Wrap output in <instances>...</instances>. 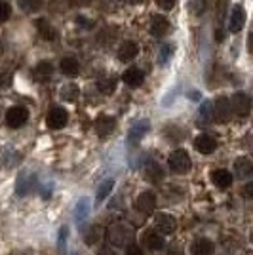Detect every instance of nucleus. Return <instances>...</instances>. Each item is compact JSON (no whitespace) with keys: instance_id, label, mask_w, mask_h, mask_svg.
<instances>
[{"instance_id":"obj_1","label":"nucleus","mask_w":253,"mask_h":255,"mask_svg":"<svg viewBox=\"0 0 253 255\" xmlns=\"http://www.w3.org/2000/svg\"><path fill=\"white\" fill-rule=\"evenodd\" d=\"M169 168L175 171V173H187L190 170V166H192V162H190V156L189 152L185 149H175L171 154H169Z\"/></svg>"},{"instance_id":"obj_2","label":"nucleus","mask_w":253,"mask_h":255,"mask_svg":"<svg viewBox=\"0 0 253 255\" xmlns=\"http://www.w3.org/2000/svg\"><path fill=\"white\" fill-rule=\"evenodd\" d=\"M229 101H231V109L234 115H238L240 118L250 117V113H252V99H250L248 94L236 92Z\"/></svg>"},{"instance_id":"obj_3","label":"nucleus","mask_w":253,"mask_h":255,"mask_svg":"<svg viewBox=\"0 0 253 255\" xmlns=\"http://www.w3.org/2000/svg\"><path fill=\"white\" fill-rule=\"evenodd\" d=\"M131 240V231L126 225H113L109 229V242L116 248H126Z\"/></svg>"},{"instance_id":"obj_4","label":"nucleus","mask_w":253,"mask_h":255,"mask_svg":"<svg viewBox=\"0 0 253 255\" xmlns=\"http://www.w3.org/2000/svg\"><path fill=\"white\" fill-rule=\"evenodd\" d=\"M27 120H29V111L25 109V107H10L8 109V113H6V124L13 129H17V128H21L27 124Z\"/></svg>"},{"instance_id":"obj_5","label":"nucleus","mask_w":253,"mask_h":255,"mask_svg":"<svg viewBox=\"0 0 253 255\" xmlns=\"http://www.w3.org/2000/svg\"><path fill=\"white\" fill-rule=\"evenodd\" d=\"M211 109H213V120L215 122L223 124V122H229L231 120L232 109H231V101L227 97H217L215 103L211 105Z\"/></svg>"},{"instance_id":"obj_6","label":"nucleus","mask_w":253,"mask_h":255,"mask_svg":"<svg viewBox=\"0 0 253 255\" xmlns=\"http://www.w3.org/2000/svg\"><path fill=\"white\" fill-rule=\"evenodd\" d=\"M67 122H69V115H67V111H65L63 107H52V109H50V113H48V117H46L48 128H52V129H61V128L67 126Z\"/></svg>"},{"instance_id":"obj_7","label":"nucleus","mask_w":253,"mask_h":255,"mask_svg":"<svg viewBox=\"0 0 253 255\" xmlns=\"http://www.w3.org/2000/svg\"><path fill=\"white\" fill-rule=\"evenodd\" d=\"M141 242L143 246L147 248V250H152V252H158L164 248V236L156 231H152V229H147V231H143L141 234Z\"/></svg>"},{"instance_id":"obj_8","label":"nucleus","mask_w":253,"mask_h":255,"mask_svg":"<svg viewBox=\"0 0 253 255\" xmlns=\"http://www.w3.org/2000/svg\"><path fill=\"white\" fill-rule=\"evenodd\" d=\"M116 128V120L115 117H109V115H101V117L95 118V131L99 137H107L115 131Z\"/></svg>"},{"instance_id":"obj_9","label":"nucleus","mask_w":253,"mask_h":255,"mask_svg":"<svg viewBox=\"0 0 253 255\" xmlns=\"http://www.w3.org/2000/svg\"><path fill=\"white\" fill-rule=\"evenodd\" d=\"M137 55H139V44L137 42H133V40H126V42L120 44V48H118V59H120L122 63H129V61H133Z\"/></svg>"},{"instance_id":"obj_10","label":"nucleus","mask_w":253,"mask_h":255,"mask_svg":"<svg viewBox=\"0 0 253 255\" xmlns=\"http://www.w3.org/2000/svg\"><path fill=\"white\" fill-rule=\"evenodd\" d=\"M154 225H156V231L160 234H171L177 229V221L169 213H158L156 219H154Z\"/></svg>"},{"instance_id":"obj_11","label":"nucleus","mask_w":253,"mask_h":255,"mask_svg":"<svg viewBox=\"0 0 253 255\" xmlns=\"http://www.w3.org/2000/svg\"><path fill=\"white\" fill-rule=\"evenodd\" d=\"M194 149L198 150L200 154H211L213 150L217 149V141H215V137L208 135V133H200L198 137L194 139Z\"/></svg>"},{"instance_id":"obj_12","label":"nucleus","mask_w":253,"mask_h":255,"mask_svg":"<svg viewBox=\"0 0 253 255\" xmlns=\"http://www.w3.org/2000/svg\"><path fill=\"white\" fill-rule=\"evenodd\" d=\"M244 23H246V10H244L240 4L232 6L231 21H229V29H231V32H240L244 29Z\"/></svg>"},{"instance_id":"obj_13","label":"nucleus","mask_w":253,"mask_h":255,"mask_svg":"<svg viewBox=\"0 0 253 255\" xmlns=\"http://www.w3.org/2000/svg\"><path fill=\"white\" fill-rule=\"evenodd\" d=\"M169 31H171V25H169V21L164 15H154V17H152V21H150V34H152V36L162 38V36H166Z\"/></svg>"},{"instance_id":"obj_14","label":"nucleus","mask_w":253,"mask_h":255,"mask_svg":"<svg viewBox=\"0 0 253 255\" xmlns=\"http://www.w3.org/2000/svg\"><path fill=\"white\" fill-rule=\"evenodd\" d=\"M135 206H137V210L141 213L148 215V213L154 212V208H156V196H154L152 192H141Z\"/></svg>"},{"instance_id":"obj_15","label":"nucleus","mask_w":253,"mask_h":255,"mask_svg":"<svg viewBox=\"0 0 253 255\" xmlns=\"http://www.w3.org/2000/svg\"><path fill=\"white\" fill-rule=\"evenodd\" d=\"M53 76V65L50 61H40L32 69V78L36 82H48Z\"/></svg>"},{"instance_id":"obj_16","label":"nucleus","mask_w":253,"mask_h":255,"mask_svg":"<svg viewBox=\"0 0 253 255\" xmlns=\"http://www.w3.org/2000/svg\"><path fill=\"white\" fill-rule=\"evenodd\" d=\"M213 252H215V246L208 238H196L190 244V254L192 255H213Z\"/></svg>"},{"instance_id":"obj_17","label":"nucleus","mask_w":253,"mask_h":255,"mask_svg":"<svg viewBox=\"0 0 253 255\" xmlns=\"http://www.w3.org/2000/svg\"><path fill=\"white\" fill-rule=\"evenodd\" d=\"M122 80H124L129 88H139V86L145 82V73H143L141 69H137V67H131V69L124 71Z\"/></svg>"},{"instance_id":"obj_18","label":"nucleus","mask_w":253,"mask_h":255,"mask_svg":"<svg viewBox=\"0 0 253 255\" xmlns=\"http://www.w3.org/2000/svg\"><path fill=\"white\" fill-rule=\"evenodd\" d=\"M143 175H145V179L148 183H160V181L164 179V170H162V166L156 164V162H147L145 164V170H143Z\"/></svg>"},{"instance_id":"obj_19","label":"nucleus","mask_w":253,"mask_h":255,"mask_svg":"<svg viewBox=\"0 0 253 255\" xmlns=\"http://www.w3.org/2000/svg\"><path fill=\"white\" fill-rule=\"evenodd\" d=\"M211 181H213V185L217 187V189H229L232 185V173L229 170H213L211 173Z\"/></svg>"},{"instance_id":"obj_20","label":"nucleus","mask_w":253,"mask_h":255,"mask_svg":"<svg viewBox=\"0 0 253 255\" xmlns=\"http://www.w3.org/2000/svg\"><path fill=\"white\" fill-rule=\"evenodd\" d=\"M36 29H38V34H40L42 40L52 42V40L57 38V31H55L52 25H50V21H46V19H38V21H36Z\"/></svg>"},{"instance_id":"obj_21","label":"nucleus","mask_w":253,"mask_h":255,"mask_svg":"<svg viewBox=\"0 0 253 255\" xmlns=\"http://www.w3.org/2000/svg\"><path fill=\"white\" fill-rule=\"evenodd\" d=\"M148 128H150V124H148V120H139L135 126L129 129V143H133V145H137L139 141H141V137L145 135L148 131Z\"/></svg>"},{"instance_id":"obj_22","label":"nucleus","mask_w":253,"mask_h":255,"mask_svg":"<svg viewBox=\"0 0 253 255\" xmlns=\"http://www.w3.org/2000/svg\"><path fill=\"white\" fill-rule=\"evenodd\" d=\"M234 171L238 173V177H242V179H246V177H250L253 171V164L252 160L248 158V156H240V158L234 162Z\"/></svg>"},{"instance_id":"obj_23","label":"nucleus","mask_w":253,"mask_h":255,"mask_svg":"<svg viewBox=\"0 0 253 255\" xmlns=\"http://www.w3.org/2000/svg\"><path fill=\"white\" fill-rule=\"evenodd\" d=\"M59 69L65 76H76L80 73V63L74 57H63L59 63Z\"/></svg>"},{"instance_id":"obj_24","label":"nucleus","mask_w":253,"mask_h":255,"mask_svg":"<svg viewBox=\"0 0 253 255\" xmlns=\"http://www.w3.org/2000/svg\"><path fill=\"white\" fill-rule=\"evenodd\" d=\"M97 90L103 94V96H111L116 90V78L115 76H103L97 80Z\"/></svg>"},{"instance_id":"obj_25","label":"nucleus","mask_w":253,"mask_h":255,"mask_svg":"<svg viewBox=\"0 0 253 255\" xmlns=\"http://www.w3.org/2000/svg\"><path fill=\"white\" fill-rule=\"evenodd\" d=\"M78 96H80V90H78V86L76 84H65L63 88H61V99L69 101V103L76 101Z\"/></svg>"},{"instance_id":"obj_26","label":"nucleus","mask_w":253,"mask_h":255,"mask_svg":"<svg viewBox=\"0 0 253 255\" xmlns=\"http://www.w3.org/2000/svg\"><path fill=\"white\" fill-rule=\"evenodd\" d=\"M101 234H103V229H101L99 225H94V227H90V231L84 234V242L88 246L97 244V242L101 240Z\"/></svg>"},{"instance_id":"obj_27","label":"nucleus","mask_w":253,"mask_h":255,"mask_svg":"<svg viewBox=\"0 0 253 255\" xmlns=\"http://www.w3.org/2000/svg\"><path fill=\"white\" fill-rule=\"evenodd\" d=\"M31 183H34V175H21L19 177V181H17V194L19 196H23V194H27V192L32 189V185Z\"/></svg>"},{"instance_id":"obj_28","label":"nucleus","mask_w":253,"mask_h":255,"mask_svg":"<svg viewBox=\"0 0 253 255\" xmlns=\"http://www.w3.org/2000/svg\"><path fill=\"white\" fill-rule=\"evenodd\" d=\"M173 52H175V48H173V44H164L162 48H160V53H158V63L160 65H168L169 59L173 57Z\"/></svg>"},{"instance_id":"obj_29","label":"nucleus","mask_w":253,"mask_h":255,"mask_svg":"<svg viewBox=\"0 0 253 255\" xmlns=\"http://www.w3.org/2000/svg\"><path fill=\"white\" fill-rule=\"evenodd\" d=\"M19 6H21L23 11H38L44 6V0H19Z\"/></svg>"},{"instance_id":"obj_30","label":"nucleus","mask_w":253,"mask_h":255,"mask_svg":"<svg viewBox=\"0 0 253 255\" xmlns=\"http://www.w3.org/2000/svg\"><path fill=\"white\" fill-rule=\"evenodd\" d=\"M113 185H115V181L113 179H107L101 187H99V191H97V200L101 202V200H105L107 198V194L111 192V189H113Z\"/></svg>"},{"instance_id":"obj_31","label":"nucleus","mask_w":253,"mask_h":255,"mask_svg":"<svg viewBox=\"0 0 253 255\" xmlns=\"http://www.w3.org/2000/svg\"><path fill=\"white\" fill-rule=\"evenodd\" d=\"M11 15V6L8 2H4V0H0V23L8 21Z\"/></svg>"},{"instance_id":"obj_32","label":"nucleus","mask_w":253,"mask_h":255,"mask_svg":"<svg viewBox=\"0 0 253 255\" xmlns=\"http://www.w3.org/2000/svg\"><path fill=\"white\" fill-rule=\"evenodd\" d=\"M206 10V0H190V11L194 15H202Z\"/></svg>"},{"instance_id":"obj_33","label":"nucleus","mask_w":253,"mask_h":255,"mask_svg":"<svg viewBox=\"0 0 253 255\" xmlns=\"http://www.w3.org/2000/svg\"><path fill=\"white\" fill-rule=\"evenodd\" d=\"M10 82H11V73L10 71H6V69H0V90L8 88Z\"/></svg>"},{"instance_id":"obj_34","label":"nucleus","mask_w":253,"mask_h":255,"mask_svg":"<svg viewBox=\"0 0 253 255\" xmlns=\"http://www.w3.org/2000/svg\"><path fill=\"white\" fill-rule=\"evenodd\" d=\"M84 215H88V200H80L78 202V210H76V217H78V221L80 219H84Z\"/></svg>"},{"instance_id":"obj_35","label":"nucleus","mask_w":253,"mask_h":255,"mask_svg":"<svg viewBox=\"0 0 253 255\" xmlns=\"http://www.w3.org/2000/svg\"><path fill=\"white\" fill-rule=\"evenodd\" d=\"M156 4H158L162 10H173L175 4H177V0H156Z\"/></svg>"},{"instance_id":"obj_36","label":"nucleus","mask_w":253,"mask_h":255,"mask_svg":"<svg viewBox=\"0 0 253 255\" xmlns=\"http://www.w3.org/2000/svg\"><path fill=\"white\" fill-rule=\"evenodd\" d=\"M202 118H213V109H211V103H204L200 109Z\"/></svg>"},{"instance_id":"obj_37","label":"nucleus","mask_w":253,"mask_h":255,"mask_svg":"<svg viewBox=\"0 0 253 255\" xmlns=\"http://www.w3.org/2000/svg\"><path fill=\"white\" fill-rule=\"evenodd\" d=\"M126 255H145V252H143L139 246L127 244L126 246Z\"/></svg>"},{"instance_id":"obj_38","label":"nucleus","mask_w":253,"mask_h":255,"mask_svg":"<svg viewBox=\"0 0 253 255\" xmlns=\"http://www.w3.org/2000/svg\"><path fill=\"white\" fill-rule=\"evenodd\" d=\"M76 23H78V25H82V27H94V21L84 19V17H76Z\"/></svg>"},{"instance_id":"obj_39","label":"nucleus","mask_w":253,"mask_h":255,"mask_svg":"<svg viewBox=\"0 0 253 255\" xmlns=\"http://www.w3.org/2000/svg\"><path fill=\"white\" fill-rule=\"evenodd\" d=\"M69 4H73V6H88L90 4V0H69Z\"/></svg>"},{"instance_id":"obj_40","label":"nucleus","mask_w":253,"mask_h":255,"mask_svg":"<svg viewBox=\"0 0 253 255\" xmlns=\"http://www.w3.org/2000/svg\"><path fill=\"white\" fill-rule=\"evenodd\" d=\"M215 40H217V42H223V40H225V32H221V29H217V32H215Z\"/></svg>"},{"instance_id":"obj_41","label":"nucleus","mask_w":253,"mask_h":255,"mask_svg":"<svg viewBox=\"0 0 253 255\" xmlns=\"http://www.w3.org/2000/svg\"><path fill=\"white\" fill-rule=\"evenodd\" d=\"M252 189H253V185H252V183H250V185H246V196H248V198L252 196Z\"/></svg>"},{"instance_id":"obj_42","label":"nucleus","mask_w":253,"mask_h":255,"mask_svg":"<svg viewBox=\"0 0 253 255\" xmlns=\"http://www.w3.org/2000/svg\"><path fill=\"white\" fill-rule=\"evenodd\" d=\"M99 255H118V254L113 252V250H103V252H99Z\"/></svg>"},{"instance_id":"obj_43","label":"nucleus","mask_w":253,"mask_h":255,"mask_svg":"<svg viewBox=\"0 0 253 255\" xmlns=\"http://www.w3.org/2000/svg\"><path fill=\"white\" fill-rule=\"evenodd\" d=\"M126 2H129V4H141L143 0H126Z\"/></svg>"}]
</instances>
